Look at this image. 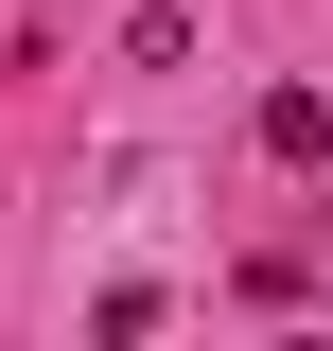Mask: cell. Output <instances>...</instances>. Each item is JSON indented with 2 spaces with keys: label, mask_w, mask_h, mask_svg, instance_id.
Returning <instances> with one entry per match:
<instances>
[{
  "label": "cell",
  "mask_w": 333,
  "mask_h": 351,
  "mask_svg": "<svg viewBox=\"0 0 333 351\" xmlns=\"http://www.w3.org/2000/svg\"><path fill=\"white\" fill-rule=\"evenodd\" d=\"M263 158H298V176L333 158V88H263Z\"/></svg>",
  "instance_id": "cell-1"
}]
</instances>
